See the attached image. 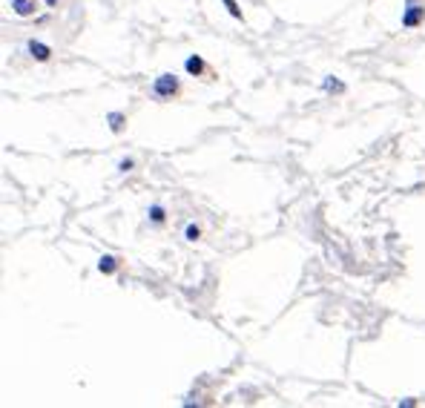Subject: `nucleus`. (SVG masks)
I'll return each mask as SVG.
<instances>
[{"label":"nucleus","mask_w":425,"mask_h":408,"mask_svg":"<svg viewBox=\"0 0 425 408\" xmlns=\"http://www.w3.org/2000/svg\"><path fill=\"white\" fill-rule=\"evenodd\" d=\"M179 93V78L176 75H158L152 83V98H173Z\"/></svg>","instance_id":"f257e3e1"},{"label":"nucleus","mask_w":425,"mask_h":408,"mask_svg":"<svg viewBox=\"0 0 425 408\" xmlns=\"http://www.w3.org/2000/svg\"><path fill=\"white\" fill-rule=\"evenodd\" d=\"M422 15H425V9H422V6H417L414 0H408V9L402 12V26H405V29H414V26H419Z\"/></svg>","instance_id":"f03ea898"},{"label":"nucleus","mask_w":425,"mask_h":408,"mask_svg":"<svg viewBox=\"0 0 425 408\" xmlns=\"http://www.w3.org/2000/svg\"><path fill=\"white\" fill-rule=\"evenodd\" d=\"M26 49H29V55H32L35 61H49V55H52V49L47 47V43H40V40H29Z\"/></svg>","instance_id":"7ed1b4c3"},{"label":"nucleus","mask_w":425,"mask_h":408,"mask_svg":"<svg viewBox=\"0 0 425 408\" xmlns=\"http://www.w3.org/2000/svg\"><path fill=\"white\" fill-rule=\"evenodd\" d=\"M12 9H15V15L26 18L35 12V0H12Z\"/></svg>","instance_id":"20e7f679"},{"label":"nucleus","mask_w":425,"mask_h":408,"mask_svg":"<svg viewBox=\"0 0 425 408\" xmlns=\"http://www.w3.org/2000/svg\"><path fill=\"white\" fill-rule=\"evenodd\" d=\"M98 270H101V274H115V270H118V259L115 256H101L98 259Z\"/></svg>","instance_id":"39448f33"},{"label":"nucleus","mask_w":425,"mask_h":408,"mask_svg":"<svg viewBox=\"0 0 425 408\" xmlns=\"http://www.w3.org/2000/svg\"><path fill=\"white\" fill-rule=\"evenodd\" d=\"M184 69H187L190 75H201V72H204V61H201L198 55H190V58L184 61Z\"/></svg>","instance_id":"423d86ee"},{"label":"nucleus","mask_w":425,"mask_h":408,"mask_svg":"<svg viewBox=\"0 0 425 408\" xmlns=\"http://www.w3.org/2000/svg\"><path fill=\"white\" fill-rule=\"evenodd\" d=\"M322 89H325V93H345V83L336 81V78H325V81H322Z\"/></svg>","instance_id":"0eeeda50"},{"label":"nucleus","mask_w":425,"mask_h":408,"mask_svg":"<svg viewBox=\"0 0 425 408\" xmlns=\"http://www.w3.org/2000/svg\"><path fill=\"white\" fill-rule=\"evenodd\" d=\"M107 121H109V129H112V132H121L126 118H124L121 112H109V115H107Z\"/></svg>","instance_id":"6e6552de"},{"label":"nucleus","mask_w":425,"mask_h":408,"mask_svg":"<svg viewBox=\"0 0 425 408\" xmlns=\"http://www.w3.org/2000/svg\"><path fill=\"white\" fill-rule=\"evenodd\" d=\"M150 218H152V224H164V207L152 204V207H150Z\"/></svg>","instance_id":"1a4fd4ad"},{"label":"nucleus","mask_w":425,"mask_h":408,"mask_svg":"<svg viewBox=\"0 0 425 408\" xmlns=\"http://www.w3.org/2000/svg\"><path fill=\"white\" fill-rule=\"evenodd\" d=\"M184 236H187V242H196V239L201 236V231H198V224H187V231H184Z\"/></svg>","instance_id":"9d476101"},{"label":"nucleus","mask_w":425,"mask_h":408,"mask_svg":"<svg viewBox=\"0 0 425 408\" xmlns=\"http://www.w3.org/2000/svg\"><path fill=\"white\" fill-rule=\"evenodd\" d=\"M222 4L227 6V12H230L233 18H241V9H239V4H236V0H222Z\"/></svg>","instance_id":"9b49d317"},{"label":"nucleus","mask_w":425,"mask_h":408,"mask_svg":"<svg viewBox=\"0 0 425 408\" xmlns=\"http://www.w3.org/2000/svg\"><path fill=\"white\" fill-rule=\"evenodd\" d=\"M133 164H136L133 158H124V161L118 164V170H121V173H126V170H133Z\"/></svg>","instance_id":"f8f14e48"},{"label":"nucleus","mask_w":425,"mask_h":408,"mask_svg":"<svg viewBox=\"0 0 425 408\" xmlns=\"http://www.w3.org/2000/svg\"><path fill=\"white\" fill-rule=\"evenodd\" d=\"M47 6H58V0H47Z\"/></svg>","instance_id":"ddd939ff"}]
</instances>
